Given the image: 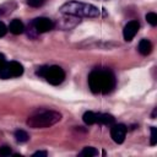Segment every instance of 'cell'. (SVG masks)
Here are the masks:
<instances>
[{
	"label": "cell",
	"instance_id": "1",
	"mask_svg": "<svg viewBox=\"0 0 157 157\" xmlns=\"http://www.w3.org/2000/svg\"><path fill=\"white\" fill-rule=\"evenodd\" d=\"M115 76L108 69H96L88 75V86L93 93L107 94L115 87Z\"/></svg>",
	"mask_w": 157,
	"mask_h": 157
},
{
	"label": "cell",
	"instance_id": "2",
	"mask_svg": "<svg viewBox=\"0 0 157 157\" xmlns=\"http://www.w3.org/2000/svg\"><path fill=\"white\" fill-rule=\"evenodd\" d=\"M60 12L75 17H97L99 10L94 5L85 4L81 1H67L60 6Z\"/></svg>",
	"mask_w": 157,
	"mask_h": 157
},
{
	"label": "cell",
	"instance_id": "3",
	"mask_svg": "<svg viewBox=\"0 0 157 157\" xmlns=\"http://www.w3.org/2000/svg\"><path fill=\"white\" fill-rule=\"evenodd\" d=\"M61 119V114L59 112L55 110H42L37 114L31 115L26 124L29 128L33 129H42V128H48L52 126L54 124H56L58 121H60Z\"/></svg>",
	"mask_w": 157,
	"mask_h": 157
},
{
	"label": "cell",
	"instance_id": "4",
	"mask_svg": "<svg viewBox=\"0 0 157 157\" xmlns=\"http://www.w3.org/2000/svg\"><path fill=\"white\" fill-rule=\"evenodd\" d=\"M36 75L39 76V77L45 78L47 82H49L50 85H54V86L60 85L65 78V71L58 65L40 66L36 71Z\"/></svg>",
	"mask_w": 157,
	"mask_h": 157
},
{
	"label": "cell",
	"instance_id": "5",
	"mask_svg": "<svg viewBox=\"0 0 157 157\" xmlns=\"http://www.w3.org/2000/svg\"><path fill=\"white\" fill-rule=\"evenodd\" d=\"M32 27L37 33H45L54 28L55 23L48 17H37L31 22Z\"/></svg>",
	"mask_w": 157,
	"mask_h": 157
},
{
	"label": "cell",
	"instance_id": "6",
	"mask_svg": "<svg viewBox=\"0 0 157 157\" xmlns=\"http://www.w3.org/2000/svg\"><path fill=\"white\" fill-rule=\"evenodd\" d=\"M126 135V126L124 124H113L110 128V136L114 142L123 144Z\"/></svg>",
	"mask_w": 157,
	"mask_h": 157
},
{
	"label": "cell",
	"instance_id": "7",
	"mask_svg": "<svg viewBox=\"0 0 157 157\" xmlns=\"http://www.w3.org/2000/svg\"><path fill=\"white\" fill-rule=\"evenodd\" d=\"M139 28H140V23H139V21H136V20H131V21H129V22L124 26V29H123L124 39H125L126 42L132 40V38H134L135 34L137 33Z\"/></svg>",
	"mask_w": 157,
	"mask_h": 157
},
{
	"label": "cell",
	"instance_id": "8",
	"mask_svg": "<svg viewBox=\"0 0 157 157\" xmlns=\"http://www.w3.org/2000/svg\"><path fill=\"white\" fill-rule=\"evenodd\" d=\"M6 67L11 77H18L23 74V66L18 61H9L6 63Z\"/></svg>",
	"mask_w": 157,
	"mask_h": 157
},
{
	"label": "cell",
	"instance_id": "9",
	"mask_svg": "<svg viewBox=\"0 0 157 157\" xmlns=\"http://www.w3.org/2000/svg\"><path fill=\"white\" fill-rule=\"evenodd\" d=\"M9 31H10L12 34H15V36L21 34V33H23V31H25V25H23V22H22L21 20L15 18V20H12V21L10 22V25H9Z\"/></svg>",
	"mask_w": 157,
	"mask_h": 157
},
{
	"label": "cell",
	"instance_id": "10",
	"mask_svg": "<svg viewBox=\"0 0 157 157\" xmlns=\"http://www.w3.org/2000/svg\"><path fill=\"white\" fill-rule=\"evenodd\" d=\"M137 50H139V53L142 54V55H148V54L152 52V44H151V42H150L148 39H146V38L141 39V40L139 42Z\"/></svg>",
	"mask_w": 157,
	"mask_h": 157
},
{
	"label": "cell",
	"instance_id": "11",
	"mask_svg": "<svg viewBox=\"0 0 157 157\" xmlns=\"http://www.w3.org/2000/svg\"><path fill=\"white\" fill-rule=\"evenodd\" d=\"M115 121L114 117L107 113H97V124L102 125H113Z\"/></svg>",
	"mask_w": 157,
	"mask_h": 157
},
{
	"label": "cell",
	"instance_id": "12",
	"mask_svg": "<svg viewBox=\"0 0 157 157\" xmlns=\"http://www.w3.org/2000/svg\"><path fill=\"white\" fill-rule=\"evenodd\" d=\"M82 120L85 124L87 125H92V124H97V113L94 112H85L83 115H82Z\"/></svg>",
	"mask_w": 157,
	"mask_h": 157
},
{
	"label": "cell",
	"instance_id": "13",
	"mask_svg": "<svg viewBox=\"0 0 157 157\" xmlns=\"http://www.w3.org/2000/svg\"><path fill=\"white\" fill-rule=\"evenodd\" d=\"M15 137L17 142H26L29 139V135L25 130H16L15 131Z\"/></svg>",
	"mask_w": 157,
	"mask_h": 157
},
{
	"label": "cell",
	"instance_id": "14",
	"mask_svg": "<svg viewBox=\"0 0 157 157\" xmlns=\"http://www.w3.org/2000/svg\"><path fill=\"white\" fill-rule=\"evenodd\" d=\"M98 155V151L94 148V147H83V150L80 152V156H86V157H92V156H97Z\"/></svg>",
	"mask_w": 157,
	"mask_h": 157
},
{
	"label": "cell",
	"instance_id": "15",
	"mask_svg": "<svg viewBox=\"0 0 157 157\" xmlns=\"http://www.w3.org/2000/svg\"><path fill=\"white\" fill-rule=\"evenodd\" d=\"M146 21L151 25V26H156L157 25V15L155 13V12H148L147 15H146Z\"/></svg>",
	"mask_w": 157,
	"mask_h": 157
},
{
	"label": "cell",
	"instance_id": "16",
	"mask_svg": "<svg viewBox=\"0 0 157 157\" xmlns=\"http://www.w3.org/2000/svg\"><path fill=\"white\" fill-rule=\"evenodd\" d=\"M150 130H151V140H150V144L152 146H155L157 144V129L155 126H151Z\"/></svg>",
	"mask_w": 157,
	"mask_h": 157
},
{
	"label": "cell",
	"instance_id": "17",
	"mask_svg": "<svg viewBox=\"0 0 157 157\" xmlns=\"http://www.w3.org/2000/svg\"><path fill=\"white\" fill-rule=\"evenodd\" d=\"M11 153H12L11 147H9V146H6V145H4V146H1V147H0V156H1V157L10 156Z\"/></svg>",
	"mask_w": 157,
	"mask_h": 157
},
{
	"label": "cell",
	"instance_id": "18",
	"mask_svg": "<svg viewBox=\"0 0 157 157\" xmlns=\"http://www.w3.org/2000/svg\"><path fill=\"white\" fill-rule=\"evenodd\" d=\"M44 2H45V0H27V4L31 7H40Z\"/></svg>",
	"mask_w": 157,
	"mask_h": 157
},
{
	"label": "cell",
	"instance_id": "19",
	"mask_svg": "<svg viewBox=\"0 0 157 157\" xmlns=\"http://www.w3.org/2000/svg\"><path fill=\"white\" fill-rule=\"evenodd\" d=\"M7 31H9V28L6 27V25L2 21H0V37H4L7 33Z\"/></svg>",
	"mask_w": 157,
	"mask_h": 157
},
{
	"label": "cell",
	"instance_id": "20",
	"mask_svg": "<svg viewBox=\"0 0 157 157\" xmlns=\"http://www.w3.org/2000/svg\"><path fill=\"white\" fill-rule=\"evenodd\" d=\"M33 157H47L48 156V152L47 151H37V152H34L33 155H32Z\"/></svg>",
	"mask_w": 157,
	"mask_h": 157
},
{
	"label": "cell",
	"instance_id": "21",
	"mask_svg": "<svg viewBox=\"0 0 157 157\" xmlns=\"http://www.w3.org/2000/svg\"><path fill=\"white\" fill-rule=\"evenodd\" d=\"M5 64H6V58H5V55H4V54H1V53H0V67H1V66H4Z\"/></svg>",
	"mask_w": 157,
	"mask_h": 157
}]
</instances>
